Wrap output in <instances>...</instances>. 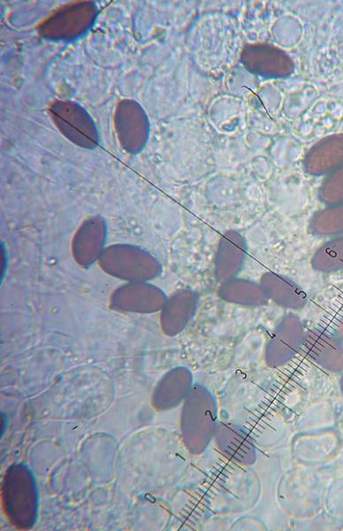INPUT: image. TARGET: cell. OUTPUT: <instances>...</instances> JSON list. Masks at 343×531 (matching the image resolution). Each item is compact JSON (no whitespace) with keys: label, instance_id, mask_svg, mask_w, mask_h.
<instances>
[{"label":"cell","instance_id":"6da1fadb","mask_svg":"<svg viewBox=\"0 0 343 531\" xmlns=\"http://www.w3.org/2000/svg\"><path fill=\"white\" fill-rule=\"evenodd\" d=\"M96 17V6L91 2L65 5L55 12L39 27V34L51 40H72L84 35Z\"/></svg>","mask_w":343,"mask_h":531},{"label":"cell","instance_id":"7a4b0ae2","mask_svg":"<svg viewBox=\"0 0 343 531\" xmlns=\"http://www.w3.org/2000/svg\"><path fill=\"white\" fill-rule=\"evenodd\" d=\"M50 112L58 130L72 142L87 149L98 144V134L90 115L74 102L55 101Z\"/></svg>","mask_w":343,"mask_h":531},{"label":"cell","instance_id":"3957f363","mask_svg":"<svg viewBox=\"0 0 343 531\" xmlns=\"http://www.w3.org/2000/svg\"><path fill=\"white\" fill-rule=\"evenodd\" d=\"M115 123L122 146L128 152H140L146 144L149 130L143 109L136 102L124 100L118 105Z\"/></svg>","mask_w":343,"mask_h":531},{"label":"cell","instance_id":"277c9868","mask_svg":"<svg viewBox=\"0 0 343 531\" xmlns=\"http://www.w3.org/2000/svg\"><path fill=\"white\" fill-rule=\"evenodd\" d=\"M245 237L236 230L226 231L220 238L215 257V276L220 283L237 277L248 255Z\"/></svg>","mask_w":343,"mask_h":531},{"label":"cell","instance_id":"5b68a950","mask_svg":"<svg viewBox=\"0 0 343 531\" xmlns=\"http://www.w3.org/2000/svg\"><path fill=\"white\" fill-rule=\"evenodd\" d=\"M306 333L295 314L285 316L276 327L266 348V359L270 362H285L296 353L303 344Z\"/></svg>","mask_w":343,"mask_h":531},{"label":"cell","instance_id":"8992f818","mask_svg":"<svg viewBox=\"0 0 343 531\" xmlns=\"http://www.w3.org/2000/svg\"><path fill=\"white\" fill-rule=\"evenodd\" d=\"M241 62L250 72L267 78L285 77L291 73L276 64L293 69L291 58L285 52L265 44L248 45L243 51Z\"/></svg>","mask_w":343,"mask_h":531},{"label":"cell","instance_id":"52a82bcc","mask_svg":"<svg viewBox=\"0 0 343 531\" xmlns=\"http://www.w3.org/2000/svg\"><path fill=\"white\" fill-rule=\"evenodd\" d=\"M303 344L318 365L332 372L343 371V342L337 335L314 328L306 333Z\"/></svg>","mask_w":343,"mask_h":531},{"label":"cell","instance_id":"ba28073f","mask_svg":"<svg viewBox=\"0 0 343 531\" xmlns=\"http://www.w3.org/2000/svg\"><path fill=\"white\" fill-rule=\"evenodd\" d=\"M269 300L291 309H302L308 300L303 289L293 280L274 272L262 275L260 282Z\"/></svg>","mask_w":343,"mask_h":531},{"label":"cell","instance_id":"9c48e42d","mask_svg":"<svg viewBox=\"0 0 343 531\" xmlns=\"http://www.w3.org/2000/svg\"><path fill=\"white\" fill-rule=\"evenodd\" d=\"M218 294L225 302L245 306H262L269 302L260 283L237 277L222 282Z\"/></svg>","mask_w":343,"mask_h":531},{"label":"cell","instance_id":"30bf717a","mask_svg":"<svg viewBox=\"0 0 343 531\" xmlns=\"http://www.w3.org/2000/svg\"><path fill=\"white\" fill-rule=\"evenodd\" d=\"M309 230L317 236L343 235V202L328 205L314 214Z\"/></svg>","mask_w":343,"mask_h":531},{"label":"cell","instance_id":"8fae6325","mask_svg":"<svg viewBox=\"0 0 343 531\" xmlns=\"http://www.w3.org/2000/svg\"><path fill=\"white\" fill-rule=\"evenodd\" d=\"M311 265L321 273L343 270V235L334 236L318 248L312 257Z\"/></svg>","mask_w":343,"mask_h":531},{"label":"cell","instance_id":"7c38bea8","mask_svg":"<svg viewBox=\"0 0 343 531\" xmlns=\"http://www.w3.org/2000/svg\"><path fill=\"white\" fill-rule=\"evenodd\" d=\"M319 196L328 205L343 202V165L328 174L321 186Z\"/></svg>","mask_w":343,"mask_h":531},{"label":"cell","instance_id":"4fadbf2b","mask_svg":"<svg viewBox=\"0 0 343 531\" xmlns=\"http://www.w3.org/2000/svg\"><path fill=\"white\" fill-rule=\"evenodd\" d=\"M336 335L343 342V319L339 322L336 328Z\"/></svg>","mask_w":343,"mask_h":531},{"label":"cell","instance_id":"5bb4252c","mask_svg":"<svg viewBox=\"0 0 343 531\" xmlns=\"http://www.w3.org/2000/svg\"><path fill=\"white\" fill-rule=\"evenodd\" d=\"M341 389H342V392H343V376L341 378Z\"/></svg>","mask_w":343,"mask_h":531}]
</instances>
